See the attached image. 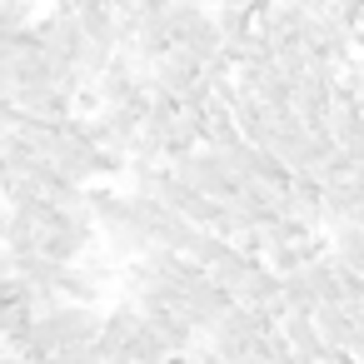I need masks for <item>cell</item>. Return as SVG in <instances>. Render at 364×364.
Wrapping results in <instances>:
<instances>
[{
	"label": "cell",
	"instance_id": "3957f363",
	"mask_svg": "<svg viewBox=\"0 0 364 364\" xmlns=\"http://www.w3.org/2000/svg\"><path fill=\"white\" fill-rule=\"evenodd\" d=\"M145 334V314L130 304V299H120L110 314H105V324H100V349L115 359V364H130V349H135V339Z\"/></svg>",
	"mask_w": 364,
	"mask_h": 364
},
{
	"label": "cell",
	"instance_id": "9c48e42d",
	"mask_svg": "<svg viewBox=\"0 0 364 364\" xmlns=\"http://www.w3.org/2000/svg\"><path fill=\"white\" fill-rule=\"evenodd\" d=\"M31 26H36V11L26 0H0V36H21Z\"/></svg>",
	"mask_w": 364,
	"mask_h": 364
},
{
	"label": "cell",
	"instance_id": "6da1fadb",
	"mask_svg": "<svg viewBox=\"0 0 364 364\" xmlns=\"http://www.w3.org/2000/svg\"><path fill=\"white\" fill-rule=\"evenodd\" d=\"M100 304H55L46 319H36L31 329V349L26 359H50V354H65V349H85L100 339Z\"/></svg>",
	"mask_w": 364,
	"mask_h": 364
},
{
	"label": "cell",
	"instance_id": "5b68a950",
	"mask_svg": "<svg viewBox=\"0 0 364 364\" xmlns=\"http://www.w3.org/2000/svg\"><path fill=\"white\" fill-rule=\"evenodd\" d=\"M309 319H314V329H319V339H324V349H329V354H354V349H359V334H354V324H349V314H344V309L319 304Z\"/></svg>",
	"mask_w": 364,
	"mask_h": 364
},
{
	"label": "cell",
	"instance_id": "ba28073f",
	"mask_svg": "<svg viewBox=\"0 0 364 364\" xmlns=\"http://www.w3.org/2000/svg\"><path fill=\"white\" fill-rule=\"evenodd\" d=\"M230 255H235V245H230V240H220V235H210V230H200V235L190 240V250H185V259H190L195 269H205V274H210V269H220Z\"/></svg>",
	"mask_w": 364,
	"mask_h": 364
},
{
	"label": "cell",
	"instance_id": "8992f818",
	"mask_svg": "<svg viewBox=\"0 0 364 364\" xmlns=\"http://www.w3.org/2000/svg\"><path fill=\"white\" fill-rule=\"evenodd\" d=\"M304 279H309V289H314V299H319V304L344 309V269H339L329 255H319L314 264H304Z\"/></svg>",
	"mask_w": 364,
	"mask_h": 364
},
{
	"label": "cell",
	"instance_id": "52a82bcc",
	"mask_svg": "<svg viewBox=\"0 0 364 364\" xmlns=\"http://www.w3.org/2000/svg\"><path fill=\"white\" fill-rule=\"evenodd\" d=\"M259 269H264L259 259H250L245 250H235V255H230V259H225L220 269H210V279H215V284H220V289H225L230 299H240V294H245V284H250V279H255Z\"/></svg>",
	"mask_w": 364,
	"mask_h": 364
},
{
	"label": "cell",
	"instance_id": "7a4b0ae2",
	"mask_svg": "<svg viewBox=\"0 0 364 364\" xmlns=\"http://www.w3.org/2000/svg\"><path fill=\"white\" fill-rule=\"evenodd\" d=\"M95 240H100V235H95L90 210H75V215H55V210H50L36 255H46L50 264H80V259H90Z\"/></svg>",
	"mask_w": 364,
	"mask_h": 364
},
{
	"label": "cell",
	"instance_id": "277c9868",
	"mask_svg": "<svg viewBox=\"0 0 364 364\" xmlns=\"http://www.w3.org/2000/svg\"><path fill=\"white\" fill-rule=\"evenodd\" d=\"M279 334H284L294 364H324V359H329V349H324L314 319H304V314H284V319H279Z\"/></svg>",
	"mask_w": 364,
	"mask_h": 364
}]
</instances>
